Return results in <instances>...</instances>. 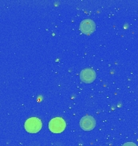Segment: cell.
I'll use <instances>...</instances> for the list:
<instances>
[{"label": "cell", "mask_w": 138, "mask_h": 146, "mask_svg": "<svg viewBox=\"0 0 138 146\" xmlns=\"http://www.w3.org/2000/svg\"><path fill=\"white\" fill-rule=\"evenodd\" d=\"M25 129L29 133H39L43 127V124L40 119L37 117H30L25 122Z\"/></svg>", "instance_id": "6da1fadb"}, {"label": "cell", "mask_w": 138, "mask_h": 146, "mask_svg": "<svg viewBox=\"0 0 138 146\" xmlns=\"http://www.w3.org/2000/svg\"><path fill=\"white\" fill-rule=\"evenodd\" d=\"M48 128L53 133H62L65 129V122L61 117L53 118L48 124Z\"/></svg>", "instance_id": "7a4b0ae2"}, {"label": "cell", "mask_w": 138, "mask_h": 146, "mask_svg": "<svg viewBox=\"0 0 138 146\" xmlns=\"http://www.w3.org/2000/svg\"><path fill=\"white\" fill-rule=\"evenodd\" d=\"M81 80L86 84H90L96 79V72L94 70L91 68L82 69L80 72Z\"/></svg>", "instance_id": "3957f363"}, {"label": "cell", "mask_w": 138, "mask_h": 146, "mask_svg": "<svg viewBox=\"0 0 138 146\" xmlns=\"http://www.w3.org/2000/svg\"><path fill=\"white\" fill-rule=\"evenodd\" d=\"M96 126V120L91 116H85L80 120V127L85 131H90Z\"/></svg>", "instance_id": "277c9868"}, {"label": "cell", "mask_w": 138, "mask_h": 146, "mask_svg": "<svg viewBox=\"0 0 138 146\" xmlns=\"http://www.w3.org/2000/svg\"><path fill=\"white\" fill-rule=\"evenodd\" d=\"M96 28L95 23L91 19H84L80 23V30L82 33L86 35H90L94 32Z\"/></svg>", "instance_id": "5b68a950"}, {"label": "cell", "mask_w": 138, "mask_h": 146, "mask_svg": "<svg viewBox=\"0 0 138 146\" xmlns=\"http://www.w3.org/2000/svg\"><path fill=\"white\" fill-rule=\"evenodd\" d=\"M122 146H137L133 142H126Z\"/></svg>", "instance_id": "8992f818"}]
</instances>
